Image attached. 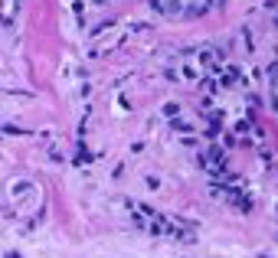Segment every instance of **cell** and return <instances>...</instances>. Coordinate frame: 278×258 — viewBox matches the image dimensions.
Returning <instances> with one entry per match:
<instances>
[{
    "label": "cell",
    "instance_id": "1",
    "mask_svg": "<svg viewBox=\"0 0 278 258\" xmlns=\"http://www.w3.org/2000/svg\"><path fill=\"white\" fill-rule=\"evenodd\" d=\"M10 199H13V206H20V209L39 206V190H36V183H30V180L13 183V186H10Z\"/></svg>",
    "mask_w": 278,
    "mask_h": 258
},
{
    "label": "cell",
    "instance_id": "2",
    "mask_svg": "<svg viewBox=\"0 0 278 258\" xmlns=\"http://www.w3.org/2000/svg\"><path fill=\"white\" fill-rule=\"evenodd\" d=\"M164 13H183V4L180 0H164Z\"/></svg>",
    "mask_w": 278,
    "mask_h": 258
},
{
    "label": "cell",
    "instance_id": "3",
    "mask_svg": "<svg viewBox=\"0 0 278 258\" xmlns=\"http://www.w3.org/2000/svg\"><path fill=\"white\" fill-rule=\"evenodd\" d=\"M170 128L177 131V134H187V131H193V124H187V121H173Z\"/></svg>",
    "mask_w": 278,
    "mask_h": 258
},
{
    "label": "cell",
    "instance_id": "4",
    "mask_svg": "<svg viewBox=\"0 0 278 258\" xmlns=\"http://www.w3.org/2000/svg\"><path fill=\"white\" fill-rule=\"evenodd\" d=\"M272 108L278 111V88H275V92H272Z\"/></svg>",
    "mask_w": 278,
    "mask_h": 258
},
{
    "label": "cell",
    "instance_id": "5",
    "mask_svg": "<svg viewBox=\"0 0 278 258\" xmlns=\"http://www.w3.org/2000/svg\"><path fill=\"white\" fill-rule=\"evenodd\" d=\"M7 258H20V255H17V252H7Z\"/></svg>",
    "mask_w": 278,
    "mask_h": 258
},
{
    "label": "cell",
    "instance_id": "6",
    "mask_svg": "<svg viewBox=\"0 0 278 258\" xmlns=\"http://www.w3.org/2000/svg\"><path fill=\"white\" fill-rule=\"evenodd\" d=\"M275 26H278V17H275Z\"/></svg>",
    "mask_w": 278,
    "mask_h": 258
}]
</instances>
